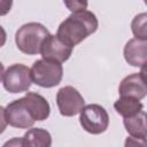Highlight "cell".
Segmentation results:
<instances>
[{"label":"cell","mask_w":147,"mask_h":147,"mask_svg":"<svg viewBox=\"0 0 147 147\" xmlns=\"http://www.w3.org/2000/svg\"><path fill=\"white\" fill-rule=\"evenodd\" d=\"M13 7V0H0V16L7 15Z\"/></svg>","instance_id":"16"},{"label":"cell","mask_w":147,"mask_h":147,"mask_svg":"<svg viewBox=\"0 0 147 147\" xmlns=\"http://www.w3.org/2000/svg\"><path fill=\"white\" fill-rule=\"evenodd\" d=\"M64 6L67 9H69L71 13L76 11H82L87 8L88 1L87 0H63Z\"/></svg>","instance_id":"15"},{"label":"cell","mask_w":147,"mask_h":147,"mask_svg":"<svg viewBox=\"0 0 147 147\" xmlns=\"http://www.w3.org/2000/svg\"><path fill=\"white\" fill-rule=\"evenodd\" d=\"M52 145V136L47 130L32 127L25 132L22 138V146L49 147Z\"/></svg>","instance_id":"12"},{"label":"cell","mask_w":147,"mask_h":147,"mask_svg":"<svg viewBox=\"0 0 147 147\" xmlns=\"http://www.w3.org/2000/svg\"><path fill=\"white\" fill-rule=\"evenodd\" d=\"M7 118H6V111H5V108L2 106H0V134L6 130L7 127Z\"/></svg>","instance_id":"17"},{"label":"cell","mask_w":147,"mask_h":147,"mask_svg":"<svg viewBox=\"0 0 147 147\" xmlns=\"http://www.w3.org/2000/svg\"><path fill=\"white\" fill-rule=\"evenodd\" d=\"M2 84L5 90L9 93L26 92L32 84L30 68L22 63L9 65L3 72Z\"/></svg>","instance_id":"6"},{"label":"cell","mask_w":147,"mask_h":147,"mask_svg":"<svg viewBox=\"0 0 147 147\" xmlns=\"http://www.w3.org/2000/svg\"><path fill=\"white\" fill-rule=\"evenodd\" d=\"M9 125L17 129H29L36 121L47 119L51 114L48 101L36 92H26L23 98L11 101L5 108Z\"/></svg>","instance_id":"1"},{"label":"cell","mask_w":147,"mask_h":147,"mask_svg":"<svg viewBox=\"0 0 147 147\" xmlns=\"http://www.w3.org/2000/svg\"><path fill=\"white\" fill-rule=\"evenodd\" d=\"M85 100L82 94L72 86H63L56 93V105L62 116L71 117L79 114Z\"/></svg>","instance_id":"7"},{"label":"cell","mask_w":147,"mask_h":147,"mask_svg":"<svg viewBox=\"0 0 147 147\" xmlns=\"http://www.w3.org/2000/svg\"><path fill=\"white\" fill-rule=\"evenodd\" d=\"M114 108L118 115L125 118L141 111L144 109V105L138 99L130 98V96H119V99L115 101Z\"/></svg>","instance_id":"13"},{"label":"cell","mask_w":147,"mask_h":147,"mask_svg":"<svg viewBox=\"0 0 147 147\" xmlns=\"http://www.w3.org/2000/svg\"><path fill=\"white\" fill-rule=\"evenodd\" d=\"M6 40H7V33L5 29L0 25V47H2L6 44Z\"/></svg>","instance_id":"18"},{"label":"cell","mask_w":147,"mask_h":147,"mask_svg":"<svg viewBox=\"0 0 147 147\" xmlns=\"http://www.w3.org/2000/svg\"><path fill=\"white\" fill-rule=\"evenodd\" d=\"M30 72L32 82L38 86L45 88L57 86L63 77L62 64L60 62L45 59L34 61L30 69Z\"/></svg>","instance_id":"4"},{"label":"cell","mask_w":147,"mask_h":147,"mask_svg":"<svg viewBox=\"0 0 147 147\" xmlns=\"http://www.w3.org/2000/svg\"><path fill=\"white\" fill-rule=\"evenodd\" d=\"M99 26L98 18L90 10H82L70 14L57 28L56 36L65 45L75 47L88 36L93 34Z\"/></svg>","instance_id":"2"},{"label":"cell","mask_w":147,"mask_h":147,"mask_svg":"<svg viewBox=\"0 0 147 147\" xmlns=\"http://www.w3.org/2000/svg\"><path fill=\"white\" fill-rule=\"evenodd\" d=\"M3 72H5V68H3V64L0 62V82L2 80V76H3Z\"/></svg>","instance_id":"20"},{"label":"cell","mask_w":147,"mask_h":147,"mask_svg":"<svg viewBox=\"0 0 147 147\" xmlns=\"http://www.w3.org/2000/svg\"><path fill=\"white\" fill-rule=\"evenodd\" d=\"M131 30L137 39L147 40V15L146 13H141L134 16L131 22Z\"/></svg>","instance_id":"14"},{"label":"cell","mask_w":147,"mask_h":147,"mask_svg":"<svg viewBox=\"0 0 147 147\" xmlns=\"http://www.w3.org/2000/svg\"><path fill=\"white\" fill-rule=\"evenodd\" d=\"M79 123L86 132L91 134H100L109 126V115L102 106L91 103L80 109Z\"/></svg>","instance_id":"5"},{"label":"cell","mask_w":147,"mask_h":147,"mask_svg":"<svg viewBox=\"0 0 147 147\" xmlns=\"http://www.w3.org/2000/svg\"><path fill=\"white\" fill-rule=\"evenodd\" d=\"M40 54L42 59L56 61V62H65L72 54V47L65 45L61 41L56 34H48L41 44Z\"/></svg>","instance_id":"9"},{"label":"cell","mask_w":147,"mask_h":147,"mask_svg":"<svg viewBox=\"0 0 147 147\" xmlns=\"http://www.w3.org/2000/svg\"><path fill=\"white\" fill-rule=\"evenodd\" d=\"M49 31L41 23L30 22L23 24L15 33V42L17 48L28 55L40 53V47Z\"/></svg>","instance_id":"3"},{"label":"cell","mask_w":147,"mask_h":147,"mask_svg":"<svg viewBox=\"0 0 147 147\" xmlns=\"http://www.w3.org/2000/svg\"><path fill=\"white\" fill-rule=\"evenodd\" d=\"M124 59L132 67L145 68L147 63V40L130 39L124 46Z\"/></svg>","instance_id":"10"},{"label":"cell","mask_w":147,"mask_h":147,"mask_svg":"<svg viewBox=\"0 0 147 147\" xmlns=\"http://www.w3.org/2000/svg\"><path fill=\"white\" fill-rule=\"evenodd\" d=\"M123 124L126 132L133 139H139L142 141L146 140L147 127H146V113L144 111V109L133 116L125 117Z\"/></svg>","instance_id":"11"},{"label":"cell","mask_w":147,"mask_h":147,"mask_svg":"<svg viewBox=\"0 0 147 147\" xmlns=\"http://www.w3.org/2000/svg\"><path fill=\"white\" fill-rule=\"evenodd\" d=\"M5 146H22V138H14L10 141H7Z\"/></svg>","instance_id":"19"},{"label":"cell","mask_w":147,"mask_h":147,"mask_svg":"<svg viewBox=\"0 0 147 147\" xmlns=\"http://www.w3.org/2000/svg\"><path fill=\"white\" fill-rule=\"evenodd\" d=\"M146 67L141 68L140 72L131 74L122 79L118 86L119 96H130L142 100L147 94L146 87Z\"/></svg>","instance_id":"8"}]
</instances>
